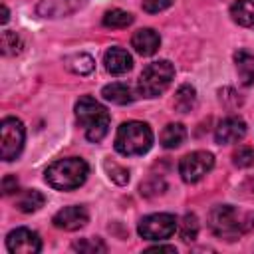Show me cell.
Segmentation results:
<instances>
[{
  "label": "cell",
  "mask_w": 254,
  "mask_h": 254,
  "mask_svg": "<svg viewBox=\"0 0 254 254\" xmlns=\"http://www.w3.org/2000/svg\"><path fill=\"white\" fill-rule=\"evenodd\" d=\"M187 139V129L181 123H169L161 131V145L165 149H177Z\"/></svg>",
  "instance_id": "17"
},
{
  "label": "cell",
  "mask_w": 254,
  "mask_h": 254,
  "mask_svg": "<svg viewBox=\"0 0 254 254\" xmlns=\"http://www.w3.org/2000/svg\"><path fill=\"white\" fill-rule=\"evenodd\" d=\"M234 65L236 73L242 85H252L254 83V54L246 50H238L234 54Z\"/></svg>",
  "instance_id": "14"
},
{
  "label": "cell",
  "mask_w": 254,
  "mask_h": 254,
  "mask_svg": "<svg viewBox=\"0 0 254 254\" xmlns=\"http://www.w3.org/2000/svg\"><path fill=\"white\" fill-rule=\"evenodd\" d=\"M246 135V123L240 117H226L218 123L216 131H214V139L220 145H228V143H236Z\"/></svg>",
  "instance_id": "11"
},
{
  "label": "cell",
  "mask_w": 254,
  "mask_h": 254,
  "mask_svg": "<svg viewBox=\"0 0 254 254\" xmlns=\"http://www.w3.org/2000/svg\"><path fill=\"white\" fill-rule=\"evenodd\" d=\"M71 248L75 252H83V254H97V252L107 250V246L101 242V238H81V240H75L71 244Z\"/></svg>",
  "instance_id": "23"
},
{
  "label": "cell",
  "mask_w": 254,
  "mask_h": 254,
  "mask_svg": "<svg viewBox=\"0 0 254 254\" xmlns=\"http://www.w3.org/2000/svg\"><path fill=\"white\" fill-rule=\"evenodd\" d=\"M101 95H103V99H107L111 103H117V105H127L135 99L131 87L127 83H119V81H113V83L105 85L101 89Z\"/></svg>",
  "instance_id": "15"
},
{
  "label": "cell",
  "mask_w": 254,
  "mask_h": 254,
  "mask_svg": "<svg viewBox=\"0 0 254 254\" xmlns=\"http://www.w3.org/2000/svg\"><path fill=\"white\" fill-rule=\"evenodd\" d=\"M103 167H105V171H107V175H109V179L113 181V183H117V185H125L127 181H129V171L127 169H123L121 165H117L115 161H105L103 163Z\"/></svg>",
  "instance_id": "25"
},
{
  "label": "cell",
  "mask_w": 254,
  "mask_h": 254,
  "mask_svg": "<svg viewBox=\"0 0 254 254\" xmlns=\"http://www.w3.org/2000/svg\"><path fill=\"white\" fill-rule=\"evenodd\" d=\"M129 24H133V14L125 12V10H109L103 16V26L105 28H127Z\"/></svg>",
  "instance_id": "21"
},
{
  "label": "cell",
  "mask_w": 254,
  "mask_h": 254,
  "mask_svg": "<svg viewBox=\"0 0 254 254\" xmlns=\"http://www.w3.org/2000/svg\"><path fill=\"white\" fill-rule=\"evenodd\" d=\"M6 248L12 254H38L42 250V240L30 228H16L8 232Z\"/></svg>",
  "instance_id": "9"
},
{
  "label": "cell",
  "mask_w": 254,
  "mask_h": 254,
  "mask_svg": "<svg viewBox=\"0 0 254 254\" xmlns=\"http://www.w3.org/2000/svg\"><path fill=\"white\" fill-rule=\"evenodd\" d=\"M214 167V157L208 151H192L185 155L179 163V173L185 183H196L200 181L210 169Z\"/></svg>",
  "instance_id": "8"
},
{
  "label": "cell",
  "mask_w": 254,
  "mask_h": 254,
  "mask_svg": "<svg viewBox=\"0 0 254 254\" xmlns=\"http://www.w3.org/2000/svg\"><path fill=\"white\" fill-rule=\"evenodd\" d=\"M87 220H89V214H87L85 206H79V204L64 206L52 218L54 226L62 228V230H79V228H83L87 224Z\"/></svg>",
  "instance_id": "10"
},
{
  "label": "cell",
  "mask_w": 254,
  "mask_h": 254,
  "mask_svg": "<svg viewBox=\"0 0 254 254\" xmlns=\"http://www.w3.org/2000/svg\"><path fill=\"white\" fill-rule=\"evenodd\" d=\"M26 129L20 119L4 117L0 123V155L4 161H14L24 147Z\"/></svg>",
  "instance_id": "6"
},
{
  "label": "cell",
  "mask_w": 254,
  "mask_h": 254,
  "mask_svg": "<svg viewBox=\"0 0 254 254\" xmlns=\"http://www.w3.org/2000/svg\"><path fill=\"white\" fill-rule=\"evenodd\" d=\"M44 202H46L44 194L40 190H36V189L22 190L16 196V208L20 212H36V210H40L44 206Z\"/></svg>",
  "instance_id": "16"
},
{
  "label": "cell",
  "mask_w": 254,
  "mask_h": 254,
  "mask_svg": "<svg viewBox=\"0 0 254 254\" xmlns=\"http://www.w3.org/2000/svg\"><path fill=\"white\" fill-rule=\"evenodd\" d=\"M171 4L173 0H143V10L149 14H157V12L167 10Z\"/></svg>",
  "instance_id": "27"
},
{
  "label": "cell",
  "mask_w": 254,
  "mask_h": 254,
  "mask_svg": "<svg viewBox=\"0 0 254 254\" xmlns=\"http://www.w3.org/2000/svg\"><path fill=\"white\" fill-rule=\"evenodd\" d=\"M103 64H105V69L113 75H123L127 73L131 67H133V58L127 50L123 48H109L103 56Z\"/></svg>",
  "instance_id": "12"
},
{
  "label": "cell",
  "mask_w": 254,
  "mask_h": 254,
  "mask_svg": "<svg viewBox=\"0 0 254 254\" xmlns=\"http://www.w3.org/2000/svg\"><path fill=\"white\" fill-rule=\"evenodd\" d=\"M131 46L141 56H153L161 46V36L153 28H141L133 34Z\"/></svg>",
  "instance_id": "13"
},
{
  "label": "cell",
  "mask_w": 254,
  "mask_h": 254,
  "mask_svg": "<svg viewBox=\"0 0 254 254\" xmlns=\"http://www.w3.org/2000/svg\"><path fill=\"white\" fill-rule=\"evenodd\" d=\"M0 46H2V54H6V56H16V54L22 52V40H20V36L16 32H10V30H6L2 34Z\"/></svg>",
  "instance_id": "24"
},
{
  "label": "cell",
  "mask_w": 254,
  "mask_h": 254,
  "mask_svg": "<svg viewBox=\"0 0 254 254\" xmlns=\"http://www.w3.org/2000/svg\"><path fill=\"white\" fill-rule=\"evenodd\" d=\"M230 16L238 26H254V0H236L230 6Z\"/></svg>",
  "instance_id": "18"
},
{
  "label": "cell",
  "mask_w": 254,
  "mask_h": 254,
  "mask_svg": "<svg viewBox=\"0 0 254 254\" xmlns=\"http://www.w3.org/2000/svg\"><path fill=\"white\" fill-rule=\"evenodd\" d=\"M65 65H67V67H69L73 73L85 75V73L93 71V67H95V62H93V58H91L89 54H83V52H79V54H73V56H69V58L65 60Z\"/></svg>",
  "instance_id": "20"
},
{
  "label": "cell",
  "mask_w": 254,
  "mask_h": 254,
  "mask_svg": "<svg viewBox=\"0 0 254 254\" xmlns=\"http://www.w3.org/2000/svg\"><path fill=\"white\" fill-rule=\"evenodd\" d=\"M89 175V167L79 157H67L52 163L46 169V183L56 190L79 189Z\"/></svg>",
  "instance_id": "2"
},
{
  "label": "cell",
  "mask_w": 254,
  "mask_h": 254,
  "mask_svg": "<svg viewBox=\"0 0 254 254\" xmlns=\"http://www.w3.org/2000/svg\"><path fill=\"white\" fill-rule=\"evenodd\" d=\"M75 115H77V121L81 123L83 131H85L87 141L99 143L107 135L109 123H111L109 111L97 99H93L91 95H83V97L77 99Z\"/></svg>",
  "instance_id": "3"
},
{
  "label": "cell",
  "mask_w": 254,
  "mask_h": 254,
  "mask_svg": "<svg viewBox=\"0 0 254 254\" xmlns=\"http://www.w3.org/2000/svg\"><path fill=\"white\" fill-rule=\"evenodd\" d=\"M2 192H4V194L18 192V179L12 177V175H6L4 181H2Z\"/></svg>",
  "instance_id": "28"
},
{
  "label": "cell",
  "mask_w": 254,
  "mask_h": 254,
  "mask_svg": "<svg viewBox=\"0 0 254 254\" xmlns=\"http://www.w3.org/2000/svg\"><path fill=\"white\" fill-rule=\"evenodd\" d=\"M173 105L177 111L181 113H189L194 105H196V89L189 83H183L177 93H175V99H173Z\"/></svg>",
  "instance_id": "19"
},
{
  "label": "cell",
  "mask_w": 254,
  "mask_h": 254,
  "mask_svg": "<svg viewBox=\"0 0 254 254\" xmlns=\"http://www.w3.org/2000/svg\"><path fill=\"white\" fill-rule=\"evenodd\" d=\"M177 220L173 214L169 212H155V214H149V216H143L139 226H137V232L145 238V240H165V238H171L177 230Z\"/></svg>",
  "instance_id": "7"
},
{
  "label": "cell",
  "mask_w": 254,
  "mask_h": 254,
  "mask_svg": "<svg viewBox=\"0 0 254 254\" xmlns=\"http://www.w3.org/2000/svg\"><path fill=\"white\" fill-rule=\"evenodd\" d=\"M208 226L216 236L236 240L254 226V214H244L230 204H218L208 214Z\"/></svg>",
  "instance_id": "1"
},
{
  "label": "cell",
  "mask_w": 254,
  "mask_h": 254,
  "mask_svg": "<svg viewBox=\"0 0 254 254\" xmlns=\"http://www.w3.org/2000/svg\"><path fill=\"white\" fill-rule=\"evenodd\" d=\"M232 161H234V165L240 167V169L254 165V149H252V147H246V145H240V147L232 153Z\"/></svg>",
  "instance_id": "26"
},
{
  "label": "cell",
  "mask_w": 254,
  "mask_h": 254,
  "mask_svg": "<svg viewBox=\"0 0 254 254\" xmlns=\"http://www.w3.org/2000/svg\"><path fill=\"white\" fill-rule=\"evenodd\" d=\"M153 145V131L143 121H125L115 135V151L125 157L145 155Z\"/></svg>",
  "instance_id": "4"
},
{
  "label": "cell",
  "mask_w": 254,
  "mask_h": 254,
  "mask_svg": "<svg viewBox=\"0 0 254 254\" xmlns=\"http://www.w3.org/2000/svg\"><path fill=\"white\" fill-rule=\"evenodd\" d=\"M173 77H175V67L169 60L153 62L139 75V93L143 97H157L171 85Z\"/></svg>",
  "instance_id": "5"
},
{
  "label": "cell",
  "mask_w": 254,
  "mask_h": 254,
  "mask_svg": "<svg viewBox=\"0 0 254 254\" xmlns=\"http://www.w3.org/2000/svg\"><path fill=\"white\" fill-rule=\"evenodd\" d=\"M149 252H171V254H175L177 248L175 246H167V244H157V246H151Z\"/></svg>",
  "instance_id": "29"
},
{
  "label": "cell",
  "mask_w": 254,
  "mask_h": 254,
  "mask_svg": "<svg viewBox=\"0 0 254 254\" xmlns=\"http://www.w3.org/2000/svg\"><path fill=\"white\" fill-rule=\"evenodd\" d=\"M177 230H179V236H181L183 242H192L196 238V234H198V220H196V216L194 214H185L183 220L179 222Z\"/></svg>",
  "instance_id": "22"
},
{
  "label": "cell",
  "mask_w": 254,
  "mask_h": 254,
  "mask_svg": "<svg viewBox=\"0 0 254 254\" xmlns=\"http://www.w3.org/2000/svg\"><path fill=\"white\" fill-rule=\"evenodd\" d=\"M6 22H8V8L2 6V24H6Z\"/></svg>",
  "instance_id": "30"
}]
</instances>
